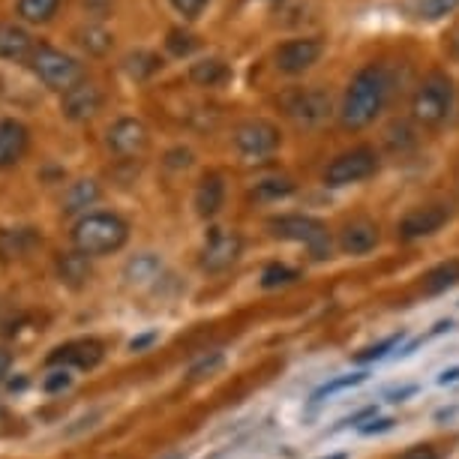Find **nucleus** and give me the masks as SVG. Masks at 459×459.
I'll list each match as a JSON object with an SVG mask.
<instances>
[{"label": "nucleus", "instance_id": "obj_3", "mask_svg": "<svg viewBox=\"0 0 459 459\" xmlns=\"http://www.w3.org/2000/svg\"><path fill=\"white\" fill-rule=\"evenodd\" d=\"M456 102V88L447 73H429L427 79L418 84L411 97V117L420 126H441L450 117Z\"/></svg>", "mask_w": 459, "mask_h": 459}, {"label": "nucleus", "instance_id": "obj_5", "mask_svg": "<svg viewBox=\"0 0 459 459\" xmlns=\"http://www.w3.org/2000/svg\"><path fill=\"white\" fill-rule=\"evenodd\" d=\"M30 69H33V75L46 84V88L60 91V93H66L69 88H75L79 82H84V69H82L79 60H75L73 55H66L64 48L46 46V42L33 48Z\"/></svg>", "mask_w": 459, "mask_h": 459}, {"label": "nucleus", "instance_id": "obj_25", "mask_svg": "<svg viewBox=\"0 0 459 459\" xmlns=\"http://www.w3.org/2000/svg\"><path fill=\"white\" fill-rule=\"evenodd\" d=\"M459 285V262L456 258H450V262H441L438 267H432L427 273V280H423V291L427 294H441L447 289H454Z\"/></svg>", "mask_w": 459, "mask_h": 459}, {"label": "nucleus", "instance_id": "obj_44", "mask_svg": "<svg viewBox=\"0 0 459 459\" xmlns=\"http://www.w3.org/2000/svg\"><path fill=\"white\" fill-rule=\"evenodd\" d=\"M255 4H271V6H276V4H282V0H255Z\"/></svg>", "mask_w": 459, "mask_h": 459}, {"label": "nucleus", "instance_id": "obj_23", "mask_svg": "<svg viewBox=\"0 0 459 459\" xmlns=\"http://www.w3.org/2000/svg\"><path fill=\"white\" fill-rule=\"evenodd\" d=\"M37 244H39V238L33 235V229H10V231H0V255H4V258L28 255Z\"/></svg>", "mask_w": 459, "mask_h": 459}, {"label": "nucleus", "instance_id": "obj_45", "mask_svg": "<svg viewBox=\"0 0 459 459\" xmlns=\"http://www.w3.org/2000/svg\"><path fill=\"white\" fill-rule=\"evenodd\" d=\"M325 459H345V454H333V456H325Z\"/></svg>", "mask_w": 459, "mask_h": 459}, {"label": "nucleus", "instance_id": "obj_8", "mask_svg": "<svg viewBox=\"0 0 459 459\" xmlns=\"http://www.w3.org/2000/svg\"><path fill=\"white\" fill-rule=\"evenodd\" d=\"M322 55H325V42L318 37H298L282 42L273 51V66L282 75H303L307 69H313L322 60Z\"/></svg>", "mask_w": 459, "mask_h": 459}, {"label": "nucleus", "instance_id": "obj_43", "mask_svg": "<svg viewBox=\"0 0 459 459\" xmlns=\"http://www.w3.org/2000/svg\"><path fill=\"white\" fill-rule=\"evenodd\" d=\"M441 385H450V381H459V367H454V369H445L441 372Z\"/></svg>", "mask_w": 459, "mask_h": 459}, {"label": "nucleus", "instance_id": "obj_41", "mask_svg": "<svg viewBox=\"0 0 459 459\" xmlns=\"http://www.w3.org/2000/svg\"><path fill=\"white\" fill-rule=\"evenodd\" d=\"M10 367H13V354L0 349V385H4L6 376H10Z\"/></svg>", "mask_w": 459, "mask_h": 459}, {"label": "nucleus", "instance_id": "obj_20", "mask_svg": "<svg viewBox=\"0 0 459 459\" xmlns=\"http://www.w3.org/2000/svg\"><path fill=\"white\" fill-rule=\"evenodd\" d=\"M160 69H162V57L157 55V51L138 48V51H129V55L124 57V73L133 82H147L151 75H157Z\"/></svg>", "mask_w": 459, "mask_h": 459}, {"label": "nucleus", "instance_id": "obj_15", "mask_svg": "<svg viewBox=\"0 0 459 459\" xmlns=\"http://www.w3.org/2000/svg\"><path fill=\"white\" fill-rule=\"evenodd\" d=\"M30 144V129L15 117H0V169L15 166Z\"/></svg>", "mask_w": 459, "mask_h": 459}, {"label": "nucleus", "instance_id": "obj_2", "mask_svg": "<svg viewBox=\"0 0 459 459\" xmlns=\"http://www.w3.org/2000/svg\"><path fill=\"white\" fill-rule=\"evenodd\" d=\"M129 238V222L124 216L97 211V213H84L79 222L73 225V247L82 255H108L117 253Z\"/></svg>", "mask_w": 459, "mask_h": 459}, {"label": "nucleus", "instance_id": "obj_28", "mask_svg": "<svg viewBox=\"0 0 459 459\" xmlns=\"http://www.w3.org/2000/svg\"><path fill=\"white\" fill-rule=\"evenodd\" d=\"M162 271V264H160V258L157 255H135L133 262L126 264V280H133V282H151V280H157Z\"/></svg>", "mask_w": 459, "mask_h": 459}, {"label": "nucleus", "instance_id": "obj_34", "mask_svg": "<svg viewBox=\"0 0 459 459\" xmlns=\"http://www.w3.org/2000/svg\"><path fill=\"white\" fill-rule=\"evenodd\" d=\"M169 4H171V10L180 15V19L195 22L198 15L207 10V4H211V0H169Z\"/></svg>", "mask_w": 459, "mask_h": 459}, {"label": "nucleus", "instance_id": "obj_24", "mask_svg": "<svg viewBox=\"0 0 459 459\" xmlns=\"http://www.w3.org/2000/svg\"><path fill=\"white\" fill-rule=\"evenodd\" d=\"M57 273H60V280L69 285H82L91 276V258L82 255L79 249H75V253H64L57 258Z\"/></svg>", "mask_w": 459, "mask_h": 459}, {"label": "nucleus", "instance_id": "obj_31", "mask_svg": "<svg viewBox=\"0 0 459 459\" xmlns=\"http://www.w3.org/2000/svg\"><path fill=\"white\" fill-rule=\"evenodd\" d=\"M298 276L300 273L294 271V267L276 262V264H267L262 271V285H264V289H282V285H291Z\"/></svg>", "mask_w": 459, "mask_h": 459}, {"label": "nucleus", "instance_id": "obj_35", "mask_svg": "<svg viewBox=\"0 0 459 459\" xmlns=\"http://www.w3.org/2000/svg\"><path fill=\"white\" fill-rule=\"evenodd\" d=\"M69 372L66 369H57V372H51V376L42 381V387H46L48 394H55V391H64V387H69Z\"/></svg>", "mask_w": 459, "mask_h": 459}, {"label": "nucleus", "instance_id": "obj_22", "mask_svg": "<svg viewBox=\"0 0 459 459\" xmlns=\"http://www.w3.org/2000/svg\"><path fill=\"white\" fill-rule=\"evenodd\" d=\"M75 42H79L88 55L102 57V55H108L111 46H115V33L108 28H102V24H84V28L75 30Z\"/></svg>", "mask_w": 459, "mask_h": 459}, {"label": "nucleus", "instance_id": "obj_6", "mask_svg": "<svg viewBox=\"0 0 459 459\" xmlns=\"http://www.w3.org/2000/svg\"><path fill=\"white\" fill-rule=\"evenodd\" d=\"M376 171H378V153L372 151L369 144H358L331 160V166L325 169V184L351 186V184H360V180L372 178Z\"/></svg>", "mask_w": 459, "mask_h": 459}, {"label": "nucleus", "instance_id": "obj_17", "mask_svg": "<svg viewBox=\"0 0 459 459\" xmlns=\"http://www.w3.org/2000/svg\"><path fill=\"white\" fill-rule=\"evenodd\" d=\"M340 247L349 255H363L378 247V225L369 220H354L340 231Z\"/></svg>", "mask_w": 459, "mask_h": 459}, {"label": "nucleus", "instance_id": "obj_13", "mask_svg": "<svg viewBox=\"0 0 459 459\" xmlns=\"http://www.w3.org/2000/svg\"><path fill=\"white\" fill-rule=\"evenodd\" d=\"M100 108H102V91L93 82H79L75 88H69L64 93V100H60V111H64V117L75 120V124L97 117Z\"/></svg>", "mask_w": 459, "mask_h": 459}, {"label": "nucleus", "instance_id": "obj_30", "mask_svg": "<svg viewBox=\"0 0 459 459\" xmlns=\"http://www.w3.org/2000/svg\"><path fill=\"white\" fill-rule=\"evenodd\" d=\"M166 48H169L171 57H189L198 48V39L184 28H171L169 37H166Z\"/></svg>", "mask_w": 459, "mask_h": 459}, {"label": "nucleus", "instance_id": "obj_1", "mask_svg": "<svg viewBox=\"0 0 459 459\" xmlns=\"http://www.w3.org/2000/svg\"><path fill=\"white\" fill-rule=\"evenodd\" d=\"M394 91V73L387 64H367L351 75L345 88L340 120L345 129H363L376 124V117L385 111Z\"/></svg>", "mask_w": 459, "mask_h": 459}, {"label": "nucleus", "instance_id": "obj_4", "mask_svg": "<svg viewBox=\"0 0 459 459\" xmlns=\"http://www.w3.org/2000/svg\"><path fill=\"white\" fill-rule=\"evenodd\" d=\"M267 229H271L273 238L280 240H291V244H303L309 249L313 258H327L331 255V231L322 220L307 213H282L267 220Z\"/></svg>", "mask_w": 459, "mask_h": 459}, {"label": "nucleus", "instance_id": "obj_18", "mask_svg": "<svg viewBox=\"0 0 459 459\" xmlns=\"http://www.w3.org/2000/svg\"><path fill=\"white\" fill-rule=\"evenodd\" d=\"M225 202V184L220 175H204L198 180V189H195V211L198 216L211 220V216L220 213V207Z\"/></svg>", "mask_w": 459, "mask_h": 459}, {"label": "nucleus", "instance_id": "obj_29", "mask_svg": "<svg viewBox=\"0 0 459 459\" xmlns=\"http://www.w3.org/2000/svg\"><path fill=\"white\" fill-rule=\"evenodd\" d=\"M459 10V0H418L414 4V15L420 22H438V19H447Z\"/></svg>", "mask_w": 459, "mask_h": 459}, {"label": "nucleus", "instance_id": "obj_38", "mask_svg": "<svg viewBox=\"0 0 459 459\" xmlns=\"http://www.w3.org/2000/svg\"><path fill=\"white\" fill-rule=\"evenodd\" d=\"M115 6V0H84V10L91 15H97V19H106V13Z\"/></svg>", "mask_w": 459, "mask_h": 459}, {"label": "nucleus", "instance_id": "obj_11", "mask_svg": "<svg viewBox=\"0 0 459 459\" xmlns=\"http://www.w3.org/2000/svg\"><path fill=\"white\" fill-rule=\"evenodd\" d=\"M147 142H151V135H147V126L138 117H120L108 126V133H106L108 151L115 153V157H124V160L142 157V153L147 151Z\"/></svg>", "mask_w": 459, "mask_h": 459}, {"label": "nucleus", "instance_id": "obj_9", "mask_svg": "<svg viewBox=\"0 0 459 459\" xmlns=\"http://www.w3.org/2000/svg\"><path fill=\"white\" fill-rule=\"evenodd\" d=\"M285 115L298 126H318L331 117V93L322 88H300L285 97Z\"/></svg>", "mask_w": 459, "mask_h": 459}, {"label": "nucleus", "instance_id": "obj_10", "mask_svg": "<svg viewBox=\"0 0 459 459\" xmlns=\"http://www.w3.org/2000/svg\"><path fill=\"white\" fill-rule=\"evenodd\" d=\"M240 249H244V240H240L238 231H231V229H211V235H207L204 249H202V267H204L207 273L229 271V267L238 262Z\"/></svg>", "mask_w": 459, "mask_h": 459}, {"label": "nucleus", "instance_id": "obj_21", "mask_svg": "<svg viewBox=\"0 0 459 459\" xmlns=\"http://www.w3.org/2000/svg\"><path fill=\"white\" fill-rule=\"evenodd\" d=\"M97 202H100L97 180H75V184L64 193V202H60V207H64V213H82V211H88V207L97 204Z\"/></svg>", "mask_w": 459, "mask_h": 459}, {"label": "nucleus", "instance_id": "obj_14", "mask_svg": "<svg viewBox=\"0 0 459 459\" xmlns=\"http://www.w3.org/2000/svg\"><path fill=\"white\" fill-rule=\"evenodd\" d=\"M102 354H106L102 342H97V340H75V342H66V345H60V349L51 351L48 354V367L93 369V367H100Z\"/></svg>", "mask_w": 459, "mask_h": 459}, {"label": "nucleus", "instance_id": "obj_33", "mask_svg": "<svg viewBox=\"0 0 459 459\" xmlns=\"http://www.w3.org/2000/svg\"><path fill=\"white\" fill-rule=\"evenodd\" d=\"M400 340H403V333H396V336H387V340H381L378 345H369V349L358 351V354H354V360H358V363H372V360H381V358H385L387 351L394 349V345H400Z\"/></svg>", "mask_w": 459, "mask_h": 459}, {"label": "nucleus", "instance_id": "obj_37", "mask_svg": "<svg viewBox=\"0 0 459 459\" xmlns=\"http://www.w3.org/2000/svg\"><path fill=\"white\" fill-rule=\"evenodd\" d=\"M189 162H193V153L184 151V147H178V151H171L166 157V166H171V169H186Z\"/></svg>", "mask_w": 459, "mask_h": 459}, {"label": "nucleus", "instance_id": "obj_12", "mask_svg": "<svg viewBox=\"0 0 459 459\" xmlns=\"http://www.w3.org/2000/svg\"><path fill=\"white\" fill-rule=\"evenodd\" d=\"M447 220H450V211L445 204H423L403 216L400 225H396V235L403 240H420V238L436 235Z\"/></svg>", "mask_w": 459, "mask_h": 459}, {"label": "nucleus", "instance_id": "obj_16", "mask_svg": "<svg viewBox=\"0 0 459 459\" xmlns=\"http://www.w3.org/2000/svg\"><path fill=\"white\" fill-rule=\"evenodd\" d=\"M33 37L22 24L0 22V60H10V64H24L33 55Z\"/></svg>", "mask_w": 459, "mask_h": 459}, {"label": "nucleus", "instance_id": "obj_40", "mask_svg": "<svg viewBox=\"0 0 459 459\" xmlns=\"http://www.w3.org/2000/svg\"><path fill=\"white\" fill-rule=\"evenodd\" d=\"M394 427V420L391 418H385V420H372L367 423V427H360L363 436H372V432H381V429H391Z\"/></svg>", "mask_w": 459, "mask_h": 459}, {"label": "nucleus", "instance_id": "obj_36", "mask_svg": "<svg viewBox=\"0 0 459 459\" xmlns=\"http://www.w3.org/2000/svg\"><path fill=\"white\" fill-rule=\"evenodd\" d=\"M400 459H441V454L432 445H414L409 447Z\"/></svg>", "mask_w": 459, "mask_h": 459}, {"label": "nucleus", "instance_id": "obj_26", "mask_svg": "<svg viewBox=\"0 0 459 459\" xmlns=\"http://www.w3.org/2000/svg\"><path fill=\"white\" fill-rule=\"evenodd\" d=\"M60 4H64V0H19L15 13H19V19L28 24H46L57 15Z\"/></svg>", "mask_w": 459, "mask_h": 459}, {"label": "nucleus", "instance_id": "obj_42", "mask_svg": "<svg viewBox=\"0 0 459 459\" xmlns=\"http://www.w3.org/2000/svg\"><path fill=\"white\" fill-rule=\"evenodd\" d=\"M153 340H157V333H147V336H138V340H133V342H129V349H133V351H142V349H144V345H151Z\"/></svg>", "mask_w": 459, "mask_h": 459}, {"label": "nucleus", "instance_id": "obj_19", "mask_svg": "<svg viewBox=\"0 0 459 459\" xmlns=\"http://www.w3.org/2000/svg\"><path fill=\"white\" fill-rule=\"evenodd\" d=\"M229 79H231V69L220 57H204L189 66V82H193L195 88H222Z\"/></svg>", "mask_w": 459, "mask_h": 459}, {"label": "nucleus", "instance_id": "obj_39", "mask_svg": "<svg viewBox=\"0 0 459 459\" xmlns=\"http://www.w3.org/2000/svg\"><path fill=\"white\" fill-rule=\"evenodd\" d=\"M220 363H222V358H220V354H213L211 360H202V363H198V367L189 369V376H193V378H202L204 372H211L213 367H220Z\"/></svg>", "mask_w": 459, "mask_h": 459}, {"label": "nucleus", "instance_id": "obj_27", "mask_svg": "<svg viewBox=\"0 0 459 459\" xmlns=\"http://www.w3.org/2000/svg\"><path fill=\"white\" fill-rule=\"evenodd\" d=\"M294 193L291 178H262L258 184L249 189V198L253 202H280V198H289Z\"/></svg>", "mask_w": 459, "mask_h": 459}, {"label": "nucleus", "instance_id": "obj_7", "mask_svg": "<svg viewBox=\"0 0 459 459\" xmlns=\"http://www.w3.org/2000/svg\"><path fill=\"white\" fill-rule=\"evenodd\" d=\"M282 135L271 120H247L235 129V151L244 160L255 162V160H267L280 151Z\"/></svg>", "mask_w": 459, "mask_h": 459}, {"label": "nucleus", "instance_id": "obj_32", "mask_svg": "<svg viewBox=\"0 0 459 459\" xmlns=\"http://www.w3.org/2000/svg\"><path fill=\"white\" fill-rule=\"evenodd\" d=\"M367 378V372H351V376H340V378H331V381H325L322 387L313 394V403L318 400H325V396H333V394H340L345 391V387H354V385H360V381Z\"/></svg>", "mask_w": 459, "mask_h": 459}]
</instances>
